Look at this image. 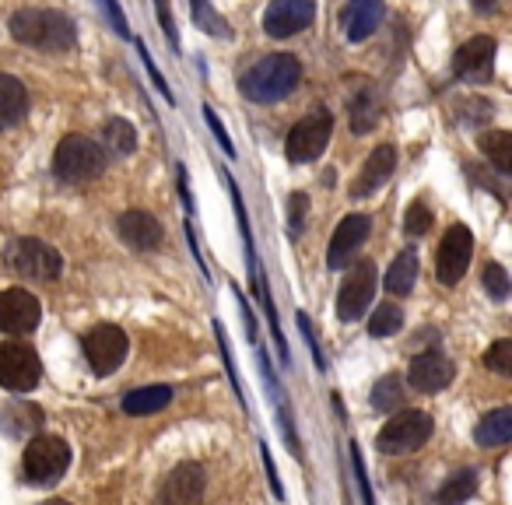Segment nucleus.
<instances>
[{
    "label": "nucleus",
    "instance_id": "f257e3e1",
    "mask_svg": "<svg viewBox=\"0 0 512 505\" xmlns=\"http://www.w3.org/2000/svg\"><path fill=\"white\" fill-rule=\"evenodd\" d=\"M302 81V64L292 53H271V57H260L256 64H249L239 74V92L242 99L256 102V106H271L281 102L299 88Z\"/></svg>",
    "mask_w": 512,
    "mask_h": 505
},
{
    "label": "nucleus",
    "instance_id": "f03ea898",
    "mask_svg": "<svg viewBox=\"0 0 512 505\" xmlns=\"http://www.w3.org/2000/svg\"><path fill=\"white\" fill-rule=\"evenodd\" d=\"M11 36L18 39L29 50H43V53H64L74 46L78 32L74 22L64 11H50V8H22L11 15Z\"/></svg>",
    "mask_w": 512,
    "mask_h": 505
},
{
    "label": "nucleus",
    "instance_id": "7ed1b4c3",
    "mask_svg": "<svg viewBox=\"0 0 512 505\" xmlns=\"http://www.w3.org/2000/svg\"><path fill=\"white\" fill-rule=\"evenodd\" d=\"M106 169V151L99 148V141H88L81 134H67L53 151V172L64 183H92Z\"/></svg>",
    "mask_w": 512,
    "mask_h": 505
},
{
    "label": "nucleus",
    "instance_id": "20e7f679",
    "mask_svg": "<svg viewBox=\"0 0 512 505\" xmlns=\"http://www.w3.org/2000/svg\"><path fill=\"white\" fill-rule=\"evenodd\" d=\"M4 264L18 278H29V281H53L64 271V257H60L57 249L43 239H32V235H22V239L4 246Z\"/></svg>",
    "mask_w": 512,
    "mask_h": 505
},
{
    "label": "nucleus",
    "instance_id": "39448f33",
    "mask_svg": "<svg viewBox=\"0 0 512 505\" xmlns=\"http://www.w3.org/2000/svg\"><path fill=\"white\" fill-rule=\"evenodd\" d=\"M22 467L32 484H57L71 467V446L60 435H32Z\"/></svg>",
    "mask_w": 512,
    "mask_h": 505
},
{
    "label": "nucleus",
    "instance_id": "423d86ee",
    "mask_svg": "<svg viewBox=\"0 0 512 505\" xmlns=\"http://www.w3.org/2000/svg\"><path fill=\"white\" fill-rule=\"evenodd\" d=\"M432 432H435L432 414H425V411H397L383 425V432H379L376 449H379V453H386V456L414 453V449H421L428 439H432Z\"/></svg>",
    "mask_w": 512,
    "mask_h": 505
},
{
    "label": "nucleus",
    "instance_id": "0eeeda50",
    "mask_svg": "<svg viewBox=\"0 0 512 505\" xmlns=\"http://www.w3.org/2000/svg\"><path fill=\"white\" fill-rule=\"evenodd\" d=\"M330 134H334V116H330L327 109H313L306 120H299L288 130V141H285L288 162H295V165L316 162V158L327 151Z\"/></svg>",
    "mask_w": 512,
    "mask_h": 505
},
{
    "label": "nucleus",
    "instance_id": "6e6552de",
    "mask_svg": "<svg viewBox=\"0 0 512 505\" xmlns=\"http://www.w3.org/2000/svg\"><path fill=\"white\" fill-rule=\"evenodd\" d=\"M43 379V362H39L36 348L22 341L0 344V386L11 393H29Z\"/></svg>",
    "mask_w": 512,
    "mask_h": 505
},
{
    "label": "nucleus",
    "instance_id": "1a4fd4ad",
    "mask_svg": "<svg viewBox=\"0 0 512 505\" xmlns=\"http://www.w3.org/2000/svg\"><path fill=\"white\" fill-rule=\"evenodd\" d=\"M127 348V334L120 327H113V323H99V327H92L81 337V351H85L95 376H113L123 365V358H127Z\"/></svg>",
    "mask_w": 512,
    "mask_h": 505
},
{
    "label": "nucleus",
    "instance_id": "9d476101",
    "mask_svg": "<svg viewBox=\"0 0 512 505\" xmlns=\"http://www.w3.org/2000/svg\"><path fill=\"white\" fill-rule=\"evenodd\" d=\"M379 274L372 260H358L355 267L344 278L341 292H337V320L341 323H355L365 316V309L372 306V295H376Z\"/></svg>",
    "mask_w": 512,
    "mask_h": 505
},
{
    "label": "nucleus",
    "instance_id": "9b49d317",
    "mask_svg": "<svg viewBox=\"0 0 512 505\" xmlns=\"http://www.w3.org/2000/svg\"><path fill=\"white\" fill-rule=\"evenodd\" d=\"M43 323V306L25 288H4L0 292V334L22 337Z\"/></svg>",
    "mask_w": 512,
    "mask_h": 505
},
{
    "label": "nucleus",
    "instance_id": "f8f14e48",
    "mask_svg": "<svg viewBox=\"0 0 512 505\" xmlns=\"http://www.w3.org/2000/svg\"><path fill=\"white\" fill-rule=\"evenodd\" d=\"M470 253H474V235L467 225H453L439 242V257H435V274L442 285H456L467 274Z\"/></svg>",
    "mask_w": 512,
    "mask_h": 505
},
{
    "label": "nucleus",
    "instance_id": "ddd939ff",
    "mask_svg": "<svg viewBox=\"0 0 512 505\" xmlns=\"http://www.w3.org/2000/svg\"><path fill=\"white\" fill-rule=\"evenodd\" d=\"M316 22V0H271L264 15V29L271 39H288L306 32Z\"/></svg>",
    "mask_w": 512,
    "mask_h": 505
},
{
    "label": "nucleus",
    "instance_id": "4468645a",
    "mask_svg": "<svg viewBox=\"0 0 512 505\" xmlns=\"http://www.w3.org/2000/svg\"><path fill=\"white\" fill-rule=\"evenodd\" d=\"M207 474L200 463H179L158 488V505H200L204 502Z\"/></svg>",
    "mask_w": 512,
    "mask_h": 505
},
{
    "label": "nucleus",
    "instance_id": "2eb2a0df",
    "mask_svg": "<svg viewBox=\"0 0 512 505\" xmlns=\"http://www.w3.org/2000/svg\"><path fill=\"white\" fill-rule=\"evenodd\" d=\"M369 232H372L369 214H348V218L337 225L334 239H330V249H327V267H330V271H341V267L358 253V246L369 239Z\"/></svg>",
    "mask_w": 512,
    "mask_h": 505
},
{
    "label": "nucleus",
    "instance_id": "dca6fc26",
    "mask_svg": "<svg viewBox=\"0 0 512 505\" xmlns=\"http://www.w3.org/2000/svg\"><path fill=\"white\" fill-rule=\"evenodd\" d=\"M456 369L442 351H421L418 358L411 362V372H407V383L414 386L418 393H439L453 383Z\"/></svg>",
    "mask_w": 512,
    "mask_h": 505
},
{
    "label": "nucleus",
    "instance_id": "f3484780",
    "mask_svg": "<svg viewBox=\"0 0 512 505\" xmlns=\"http://www.w3.org/2000/svg\"><path fill=\"white\" fill-rule=\"evenodd\" d=\"M116 235L127 242L134 253H148V249H158L165 239L162 225H158L155 214L148 211H127L116 218Z\"/></svg>",
    "mask_w": 512,
    "mask_h": 505
},
{
    "label": "nucleus",
    "instance_id": "a211bd4d",
    "mask_svg": "<svg viewBox=\"0 0 512 505\" xmlns=\"http://www.w3.org/2000/svg\"><path fill=\"white\" fill-rule=\"evenodd\" d=\"M495 39L491 36H474L470 43H463L453 57V71L467 81H488L491 67H495Z\"/></svg>",
    "mask_w": 512,
    "mask_h": 505
},
{
    "label": "nucleus",
    "instance_id": "6ab92c4d",
    "mask_svg": "<svg viewBox=\"0 0 512 505\" xmlns=\"http://www.w3.org/2000/svg\"><path fill=\"white\" fill-rule=\"evenodd\" d=\"M386 0H348L341 11V29L351 43H365L383 25Z\"/></svg>",
    "mask_w": 512,
    "mask_h": 505
},
{
    "label": "nucleus",
    "instance_id": "aec40b11",
    "mask_svg": "<svg viewBox=\"0 0 512 505\" xmlns=\"http://www.w3.org/2000/svg\"><path fill=\"white\" fill-rule=\"evenodd\" d=\"M393 169H397V151H393V144H383V148H376L365 158L362 172H358V179L351 183V197L362 200V197H369V193H376L379 186L393 176Z\"/></svg>",
    "mask_w": 512,
    "mask_h": 505
},
{
    "label": "nucleus",
    "instance_id": "412c9836",
    "mask_svg": "<svg viewBox=\"0 0 512 505\" xmlns=\"http://www.w3.org/2000/svg\"><path fill=\"white\" fill-rule=\"evenodd\" d=\"M29 113V92L18 78L0 74V130L18 127Z\"/></svg>",
    "mask_w": 512,
    "mask_h": 505
},
{
    "label": "nucleus",
    "instance_id": "4be33fe9",
    "mask_svg": "<svg viewBox=\"0 0 512 505\" xmlns=\"http://www.w3.org/2000/svg\"><path fill=\"white\" fill-rule=\"evenodd\" d=\"M172 404V386H141V390H130L123 397V411L130 418H148V414H158Z\"/></svg>",
    "mask_w": 512,
    "mask_h": 505
},
{
    "label": "nucleus",
    "instance_id": "5701e85b",
    "mask_svg": "<svg viewBox=\"0 0 512 505\" xmlns=\"http://www.w3.org/2000/svg\"><path fill=\"white\" fill-rule=\"evenodd\" d=\"M477 446H505L512 439V407H495L474 428Z\"/></svg>",
    "mask_w": 512,
    "mask_h": 505
},
{
    "label": "nucleus",
    "instance_id": "b1692460",
    "mask_svg": "<svg viewBox=\"0 0 512 505\" xmlns=\"http://www.w3.org/2000/svg\"><path fill=\"white\" fill-rule=\"evenodd\" d=\"M414 281H418V253L414 249H400V257L386 271V292L390 295H411Z\"/></svg>",
    "mask_w": 512,
    "mask_h": 505
},
{
    "label": "nucleus",
    "instance_id": "393cba45",
    "mask_svg": "<svg viewBox=\"0 0 512 505\" xmlns=\"http://www.w3.org/2000/svg\"><path fill=\"white\" fill-rule=\"evenodd\" d=\"M102 151H109V155H130V151L137 148V130L130 127V120H123V116H113V120L102 127Z\"/></svg>",
    "mask_w": 512,
    "mask_h": 505
},
{
    "label": "nucleus",
    "instance_id": "a878e982",
    "mask_svg": "<svg viewBox=\"0 0 512 505\" xmlns=\"http://www.w3.org/2000/svg\"><path fill=\"white\" fill-rule=\"evenodd\" d=\"M477 495V470H456V474H449V481L439 488V495H435V505H463L467 498Z\"/></svg>",
    "mask_w": 512,
    "mask_h": 505
},
{
    "label": "nucleus",
    "instance_id": "bb28decb",
    "mask_svg": "<svg viewBox=\"0 0 512 505\" xmlns=\"http://www.w3.org/2000/svg\"><path fill=\"white\" fill-rule=\"evenodd\" d=\"M481 151L488 155V162L495 165V172H502V176H509L512 172V134L509 130H488V134H481Z\"/></svg>",
    "mask_w": 512,
    "mask_h": 505
},
{
    "label": "nucleus",
    "instance_id": "cd10ccee",
    "mask_svg": "<svg viewBox=\"0 0 512 505\" xmlns=\"http://www.w3.org/2000/svg\"><path fill=\"white\" fill-rule=\"evenodd\" d=\"M400 400H404V379L400 376H383L372 386V407L376 411H397Z\"/></svg>",
    "mask_w": 512,
    "mask_h": 505
},
{
    "label": "nucleus",
    "instance_id": "c85d7f7f",
    "mask_svg": "<svg viewBox=\"0 0 512 505\" xmlns=\"http://www.w3.org/2000/svg\"><path fill=\"white\" fill-rule=\"evenodd\" d=\"M376 120H379L376 99H372V92L365 88V92L351 102V130H355V134H369V130L376 127Z\"/></svg>",
    "mask_w": 512,
    "mask_h": 505
},
{
    "label": "nucleus",
    "instance_id": "c756f323",
    "mask_svg": "<svg viewBox=\"0 0 512 505\" xmlns=\"http://www.w3.org/2000/svg\"><path fill=\"white\" fill-rule=\"evenodd\" d=\"M400 323H404V313H400L393 302H383V306L372 313L369 320V337H390L400 330Z\"/></svg>",
    "mask_w": 512,
    "mask_h": 505
},
{
    "label": "nucleus",
    "instance_id": "7c9ffc66",
    "mask_svg": "<svg viewBox=\"0 0 512 505\" xmlns=\"http://www.w3.org/2000/svg\"><path fill=\"white\" fill-rule=\"evenodd\" d=\"M481 285H484V292L491 295L495 302H505L509 299V274H505V267L502 264H484V271H481Z\"/></svg>",
    "mask_w": 512,
    "mask_h": 505
},
{
    "label": "nucleus",
    "instance_id": "2f4dec72",
    "mask_svg": "<svg viewBox=\"0 0 512 505\" xmlns=\"http://www.w3.org/2000/svg\"><path fill=\"white\" fill-rule=\"evenodd\" d=\"M404 228H407V235H425L428 228H432V211H428V204L425 200H414L411 207H407V214H404Z\"/></svg>",
    "mask_w": 512,
    "mask_h": 505
},
{
    "label": "nucleus",
    "instance_id": "473e14b6",
    "mask_svg": "<svg viewBox=\"0 0 512 505\" xmlns=\"http://www.w3.org/2000/svg\"><path fill=\"white\" fill-rule=\"evenodd\" d=\"M484 365L498 376H512V341H495L484 355Z\"/></svg>",
    "mask_w": 512,
    "mask_h": 505
},
{
    "label": "nucleus",
    "instance_id": "72a5a7b5",
    "mask_svg": "<svg viewBox=\"0 0 512 505\" xmlns=\"http://www.w3.org/2000/svg\"><path fill=\"white\" fill-rule=\"evenodd\" d=\"M193 18H197V25H204L211 36H218V39H225L228 36V29H225V22H221V15L218 11L207 4V0H193Z\"/></svg>",
    "mask_w": 512,
    "mask_h": 505
},
{
    "label": "nucleus",
    "instance_id": "f704fd0d",
    "mask_svg": "<svg viewBox=\"0 0 512 505\" xmlns=\"http://www.w3.org/2000/svg\"><path fill=\"white\" fill-rule=\"evenodd\" d=\"M306 214H309V197L306 193H292L288 197V232H292V239H299L302 228H306Z\"/></svg>",
    "mask_w": 512,
    "mask_h": 505
},
{
    "label": "nucleus",
    "instance_id": "c9c22d12",
    "mask_svg": "<svg viewBox=\"0 0 512 505\" xmlns=\"http://www.w3.org/2000/svg\"><path fill=\"white\" fill-rule=\"evenodd\" d=\"M137 50H141V64H144V71L151 74V81H155V88L158 92L165 95V102H172V106H176V95L169 92V85H165V78H162V71H158L155 67V60H151V53H148V46L144 43H137Z\"/></svg>",
    "mask_w": 512,
    "mask_h": 505
},
{
    "label": "nucleus",
    "instance_id": "e433bc0d",
    "mask_svg": "<svg viewBox=\"0 0 512 505\" xmlns=\"http://www.w3.org/2000/svg\"><path fill=\"white\" fill-rule=\"evenodd\" d=\"M200 113H204L207 127H211V130H214V137H218L221 151H225V155H232V158H235V144H232V137L225 134V127H221V120H218V116H214V109H211V106H204V109H200Z\"/></svg>",
    "mask_w": 512,
    "mask_h": 505
},
{
    "label": "nucleus",
    "instance_id": "4c0bfd02",
    "mask_svg": "<svg viewBox=\"0 0 512 505\" xmlns=\"http://www.w3.org/2000/svg\"><path fill=\"white\" fill-rule=\"evenodd\" d=\"M155 11H158V22H162V32L169 39L172 50H179V36H176V25H172V15H169V0H155Z\"/></svg>",
    "mask_w": 512,
    "mask_h": 505
},
{
    "label": "nucleus",
    "instance_id": "58836bf2",
    "mask_svg": "<svg viewBox=\"0 0 512 505\" xmlns=\"http://www.w3.org/2000/svg\"><path fill=\"white\" fill-rule=\"evenodd\" d=\"M102 4V11H106V18H109V25H113L120 36H130V25H127V15L120 11V4L116 0H99Z\"/></svg>",
    "mask_w": 512,
    "mask_h": 505
},
{
    "label": "nucleus",
    "instance_id": "ea45409f",
    "mask_svg": "<svg viewBox=\"0 0 512 505\" xmlns=\"http://www.w3.org/2000/svg\"><path fill=\"white\" fill-rule=\"evenodd\" d=\"M299 327H302V334H306L309 348H313L316 365H320V369H327V365H323V355H320V344H316V330H313V323H309V316H306V313H299Z\"/></svg>",
    "mask_w": 512,
    "mask_h": 505
},
{
    "label": "nucleus",
    "instance_id": "a19ab883",
    "mask_svg": "<svg viewBox=\"0 0 512 505\" xmlns=\"http://www.w3.org/2000/svg\"><path fill=\"white\" fill-rule=\"evenodd\" d=\"M351 463H355V474H358V488H362V495H365V505H376V502H372L369 481H365V467H362V456H358V449H355V453H351Z\"/></svg>",
    "mask_w": 512,
    "mask_h": 505
},
{
    "label": "nucleus",
    "instance_id": "79ce46f5",
    "mask_svg": "<svg viewBox=\"0 0 512 505\" xmlns=\"http://www.w3.org/2000/svg\"><path fill=\"white\" fill-rule=\"evenodd\" d=\"M43 505H71V502H64V498H50V502H43Z\"/></svg>",
    "mask_w": 512,
    "mask_h": 505
}]
</instances>
